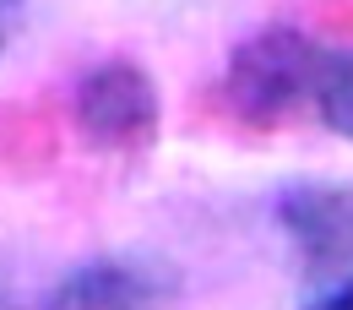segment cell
Here are the masks:
<instances>
[{
    "label": "cell",
    "instance_id": "obj_1",
    "mask_svg": "<svg viewBox=\"0 0 353 310\" xmlns=\"http://www.w3.org/2000/svg\"><path fill=\"white\" fill-rule=\"evenodd\" d=\"M321 39H310L305 28H261L228 55L218 82V104L228 120H239L245 131H277L310 115V93H315V66H321Z\"/></svg>",
    "mask_w": 353,
    "mask_h": 310
},
{
    "label": "cell",
    "instance_id": "obj_2",
    "mask_svg": "<svg viewBox=\"0 0 353 310\" xmlns=\"http://www.w3.org/2000/svg\"><path fill=\"white\" fill-rule=\"evenodd\" d=\"M71 115H77L82 142L98 147V153H114V158H141L158 142V126H163L158 88L136 60L88 66L82 82H77V98H71Z\"/></svg>",
    "mask_w": 353,
    "mask_h": 310
},
{
    "label": "cell",
    "instance_id": "obj_3",
    "mask_svg": "<svg viewBox=\"0 0 353 310\" xmlns=\"http://www.w3.org/2000/svg\"><path fill=\"white\" fill-rule=\"evenodd\" d=\"M272 218L310 278L353 272V185H332V180L288 185V191H277Z\"/></svg>",
    "mask_w": 353,
    "mask_h": 310
},
{
    "label": "cell",
    "instance_id": "obj_4",
    "mask_svg": "<svg viewBox=\"0 0 353 310\" xmlns=\"http://www.w3.org/2000/svg\"><path fill=\"white\" fill-rule=\"evenodd\" d=\"M179 294L174 272L141 256H92L54 278L39 310H169Z\"/></svg>",
    "mask_w": 353,
    "mask_h": 310
},
{
    "label": "cell",
    "instance_id": "obj_5",
    "mask_svg": "<svg viewBox=\"0 0 353 310\" xmlns=\"http://www.w3.org/2000/svg\"><path fill=\"white\" fill-rule=\"evenodd\" d=\"M310 115L332 136L353 142V49H321L315 66V93H310Z\"/></svg>",
    "mask_w": 353,
    "mask_h": 310
},
{
    "label": "cell",
    "instance_id": "obj_6",
    "mask_svg": "<svg viewBox=\"0 0 353 310\" xmlns=\"http://www.w3.org/2000/svg\"><path fill=\"white\" fill-rule=\"evenodd\" d=\"M305 310H353V272H343V278H332L315 300H310Z\"/></svg>",
    "mask_w": 353,
    "mask_h": 310
},
{
    "label": "cell",
    "instance_id": "obj_7",
    "mask_svg": "<svg viewBox=\"0 0 353 310\" xmlns=\"http://www.w3.org/2000/svg\"><path fill=\"white\" fill-rule=\"evenodd\" d=\"M11 33H17V0H0V55L11 44Z\"/></svg>",
    "mask_w": 353,
    "mask_h": 310
},
{
    "label": "cell",
    "instance_id": "obj_8",
    "mask_svg": "<svg viewBox=\"0 0 353 310\" xmlns=\"http://www.w3.org/2000/svg\"><path fill=\"white\" fill-rule=\"evenodd\" d=\"M0 310H11V300H6V289H0Z\"/></svg>",
    "mask_w": 353,
    "mask_h": 310
}]
</instances>
